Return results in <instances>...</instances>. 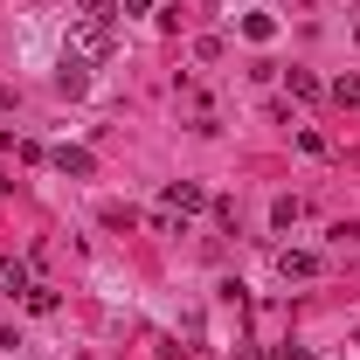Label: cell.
Wrapping results in <instances>:
<instances>
[{
    "label": "cell",
    "instance_id": "cell-15",
    "mask_svg": "<svg viewBox=\"0 0 360 360\" xmlns=\"http://www.w3.org/2000/svg\"><path fill=\"white\" fill-rule=\"evenodd\" d=\"M277 360H312V354H305V347H284V354H277Z\"/></svg>",
    "mask_w": 360,
    "mask_h": 360
},
{
    "label": "cell",
    "instance_id": "cell-13",
    "mask_svg": "<svg viewBox=\"0 0 360 360\" xmlns=\"http://www.w3.org/2000/svg\"><path fill=\"white\" fill-rule=\"evenodd\" d=\"M153 229H160V236H180V229H187V222H180L174 208H153Z\"/></svg>",
    "mask_w": 360,
    "mask_h": 360
},
{
    "label": "cell",
    "instance_id": "cell-6",
    "mask_svg": "<svg viewBox=\"0 0 360 360\" xmlns=\"http://www.w3.org/2000/svg\"><path fill=\"white\" fill-rule=\"evenodd\" d=\"M277 277H319L312 250H277Z\"/></svg>",
    "mask_w": 360,
    "mask_h": 360
},
{
    "label": "cell",
    "instance_id": "cell-14",
    "mask_svg": "<svg viewBox=\"0 0 360 360\" xmlns=\"http://www.w3.org/2000/svg\"><path fill=\"white\" fill-rule=\"evenodd\" d=\"M118 14H153V0H118Z\"/></svg>",
    "mask_w": 360,
    "mask_h": 360
},
{
    "label": "cell",
    "instance_id": "cell-8",
    "mask_svg": "<svg viewBox=\"0 0 360 360\" xmlns=\"http://www.w3.org/2000/svg\"><path fill=\"white\" fill-rule=\"evenodd\" d=\"M291 222H305V201H298V194H284V201L270 208V229H291Z\"/></svg>",
    "mask_w": 360,
    "mask_h": 360
},
{
    "label": "cell",
    "instance_id": "cell-2",
    "mask_svg": "<svg viewBox=\"0 0 360 360\" xmlns=\"http://www.w3.org/2000/svg\"><path fill=\"white\" fill-rule=\"evenodd\" d=\"M118 35H111V21H77V56H111Z\"/></svg>",
    "mask_w": 360,
    "mask_h": 360
},
{
    "label": "cell",
    "instance_id": "cell-3",
    "mask_svg": "<svg viewBox=\"0 0 360 360\" xmlns=\"http://www.w3.org/2000/svg\"><path fill=\"white\" fill-rule=\"evenodd\" d=\"M49 160H56V174H70V180H90V174H97V160H90L84 146H56Z\"/></svg>",
    "mask_w": 360,
    "mask_h": 360
},
{
    "label": "cell",
    "instance_id": "cell-11",
    "mask_svg": "<svg viewBox=\"0 0 360 360\" xmlns=\"http://www.w3.org/2000/svg\"><path fill=\"white\" fill-rule=\"evenodd\" d=\"M243 35H250V42H270V35H277V21H270V14H243Z\"/></svg>",
    "mask_w": 360,
    "mask_h": 360
},
{
    "label": "cell",
    "instance_id": "cell-5",
    "mask_svg": "<svg viewBox=\"0 0 360 360\" xmlns=\"http://www.w3.org/2000/svg\"><path fill=\"white\" fill-rule=\"evenodd\" d=\"M56 90H63V97H84V90H90V70H84V56H70V63L56 70Z\"/></svg>",
    "mask_w": 360,
    "mask_h": 360
},
{
    "label": "cell",
    "instance_id": "cell-10",
    "mask_svg": "<svg viewBox=\"0 0 360 360\" xmlns=\"http://www.w3.org/2000/svg\"><path fill=\"white\" fill-rule=\"evenodd\" d=\"M118 14V0H77V21H111Z\"/></svg>",
    "mask_w": 360,
    "mask_h": 360
},
{
    "label": "cell",
    "instance_id": "cell-1",
    "mask_svg": "<svg viewBox=\"0 0 360 360\" xmlns=\"http://www.w3.org/2000/svg\"><path fill=\"white\" fill-rule=\"evenodd\" d=\"M160 208H174L180 222H187V215H201V208H208V187H201V180H174V187L160 194Z\"/></svg>",
    "mask_w": 360,
    "mask_h": 360
},
{
    "label": "cell",
    "instance_id": "cell-9",
    "mask_svg": "<svg viewBox=\"0 0 360 360\" xmlns=\"http://www.w3.org/2000/svg\"><path fill=\"white\" fill-rule=\"evenodd\" d=\"M291 97H305V104H319V97H326V84H319L312 70H291Z\"/></svg>",
    "mask_w": 360,
    "mask_h": 360
},
{
    "label": "cell",
    "instance_id": "cell-4",
    "mask_svg": "<svg viewBox=\"0 0 360 360\" xmlns=\"http://www.w3.org/2000/svg\"><path fill=\"white\" fill-rule=\"evenodd\" d=\"M28 284H35V277H28V264H14V257L0 250V291H7V298H28Z\"/></svg>",
    "mask_w": 360,
    "mask_h": 360
},
{
    "label": "cell",
    "instance_id": "cell-12",
    "mask_svg": "<svg viewBox=\"0 0 360 360\" xmlns=\"http://www.w3.org/2000/svg\"><path fill=\"white\" fill-rule=\"evenodd\" d=\"M21 305H28V312H56V291H49V284H28V298H21Z\"/></svg>",
    "mask_w": 360,
    "mask_h": 360
},
{
    "label": "cell",
    "instance_id": "cell-7",
    "mask_svg": "<svg viewBox=\"0 0 360 360\" xmlns=\"http://www.w3.org/2000/svg\"><path fill=\"white\" fill-rule=\"evenodd\" d=\"M326 97H333L340 111H354V104H360V77H333V84H326Z\"/></svg>",
    "mask_w": 360,
    "mask_h": 360
}]
</instances>
